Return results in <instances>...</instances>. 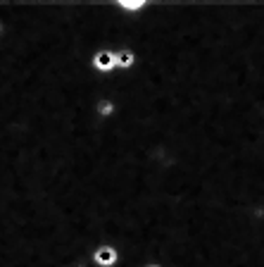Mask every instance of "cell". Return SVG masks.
<instances>
[{
    "instance_id": "3957f363",
    "label": "cell",
    "mask_w": 264,
    "mask_h": 267,
    "mask_svg": "<svg viewBox=\"0 0 264 267\" xmlns=\"http://www.w3.org/2000/svg\"><path fill=\"white\" fill-rule=\"evenodd\" d=\"M93 112H95V117L100 122H110L117 117L119 112V105L114 98H98L95 100V107H93Z\"/></svg>"
},
{
    "instance_id": "7a4b0ae2",
    "label": "cell",
    "mask_w": 264,
    "mask_h": 267,
    "mask_svg": "<svg viewBox=\"0 0 264 267\" xmlns=\"http://www.w3.org/2000/svg\"><path fill=\"white\" fill-rule=\"evenodd\" d=\"M91 260L95 267H117L121 263V251L114 243H98L93 248Z\"/></svg>"
},
{
    "instance_id": "8992f818",
    "label": "cell",
    "mask_w": 264,
    "mask_h": 267,
    "mask_svg": "<svg viewBox=\"0 0 264 267\" xmlns=\"http://www.w3.org/2000/svg\"><path fill=\"white\" fill-rule=\"evenodd\" d=\"M2 36H5V22L0 19V39H2Z\"/></svg>"
},
{
    "instance_id": "277c9868",
    "label": "cell",
    "mask_w": 264,
    "mask_h": 267,
    "mask_svg": "<svg viewBox=\"0 0 264 267\" xmlns=\"http://www.w3.org/2000/svg\"><path fill=\"white\" fill-rule=\"evenodd\" d=\"M136 65H138V55L133 53L131 48H126V45L119 48L117 50V72H124V74H126V72H131Z\"/></svg>"
},
{
    "instance_id": "5b68a950",
    "label": "cell",
    "mask_w": 264,
    "mask_h": 267,
    "mask_svg": "<svg viewBox=\"0 0 264 267\" xmlns=\"http://www.w3.org/2000/svg\"><path fill=\"white\" fill-rule=\"evenodd\" d=\"M143 267H164V265H162V263H152V260H150V263H146Z\"/></svg>"
},
{
    "instance_id": "6da1fadb",
    "label": "cell",
    "mask_w": 264,
    "mask_h": 267,
    "mask_svg": "<svg viewBox=\"0 0 264 267\" xmlns=\"http://www.w3.org/2000/svg\"><path fill=\"white\" fill-rule=\"evenodd\" d=\"M117 50L119 48H100L95 50L91 60V67L95 74H103V77H110L117 72Z\"/></svg>"
}]
</instances>
